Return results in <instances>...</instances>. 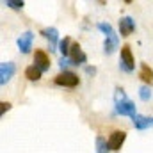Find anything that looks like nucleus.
I'll use <instances>...</instances> for the list:
<instances>
[{
  "label": "nucleus",
  "mask_w": 153,
  "mask_h": 153,
  "mask_svg": "<svg viewBox=\"0 0 153 153\" xmlns=\"http://www.w3.org/2000/svg\"><path fill=\"white\" fill-rule=\"evenodd\" d=\"M116 112L121 116H128V117H134V116H137L135 112V105L126 98V94H125V91L121 89V87H116Z\"/></svg>",
  "instance_id": "obj_1"
},
{
  "label": "nucleus",
  "mask_w": 153,
  "mask_h": 153,
  "mask_svg": "<svg viewBox=\"0 0 153 153\" xmlns=\"http://www.w3.org/2000/svg\"><path fill=\"white\" fill-rule=\"evenodd\" d=\"M119 68L126 73H132L134 68H135V61H134V55H132V50L128 45L121 46V57H119Z\"/></svg>",
  "instance_id": "obj_2"
},
{
  "label": "nucleus",
  "mask_w": 153,
  "mask_h": 153,
  "mask_svg": "<svg viewBox=\"0 0 153 153\" xmlns=\"http://www.w3.org/2000/svg\"><path fill=\"white\" fill-rule=\"evenodd\" d=\"M53 82L57 84V85H62V87H70V89H73L78 85V75L73 73V71H68V70H64V71H61L59 75L53 78Z\"/></svg>",
  "instance_id": "obj_3"
},
{
  "label": "nucleus",
  "mask_w": 153,
  "mask_h": 153,
  "mask_svg": "<svg viewBox=\"0 0 153 153\" xmlns=\"http://www.w3.org/2000/svg\"><path fill=\"white\" fill-rule=\"evenodd\" d=\"M125 139H126V134H125L123 130H116V132H112L111 137H109V141H107L109 150H111V152H117V150H121Z\"/></svg>",
  "instance_id": "obj_4"
},
{
  "label": "nucleus",
  "mask_w": 153,
  "mask_h": 153,
  "mask_svg": "<svg viewBox=\"0 0 153 153\" xmlns=\"http://www.w3.org/2000/svg\"><path fill=\"white\" fill-rule=\"evenodd\" d=\"M34 66L39 68L41 71H46L50 70V57L45 50H36L34 52Z\"/></svg>",
  "instance_id": "obj_5"
},
{
  "label": "nucleus",
  "mask_w": 153,
  "mask_h": 153,
  "mask_svg": "<svg viewBox=\"0 0 153 153\" xmlns=\"http://www.w3.org/2000/svg\"><path fill=\"white\" fill-rule=\"evenodd\" d=\"M14 73H16V64L14 62H2L0 64V84H7Z\"/></svg>",
  "instance_id": "obj_6"
},
{
  "label": "nucleus",
  "mask_w": 153,
  "mask_h": 153,
  "mask_svg": "<svg viewBox=\"0 0 153 153\" xmlns=\"http://www.w3.org/2000/svg\"><path fill=\"white\" fill-rule=\"evenodd\" d=\"M32 39H34V34L30 32V30H27V32H23L20 38H18V48H20V52L22 53H29L30 50H32Z\"/></svg>",
  "instance_id": "obj_7"
},
{
  "label": "nucleus",
  "mask_w": 153,
  "mask_h": 153,
  "mask_svg": "<svg viewBox=\"0 0 153 153\" xmlns=\"http://www.w3.org/2000/svg\"><path fill=\"white\" fill-rule=\"evenodd\" d=\"M134 30H135V22H134V18H132V16H123V18L119 20V32H121V36L126 38V36H130Z\"/></svg>",
  "instance_id": "obj_8"
},
{
  "label": "nucleus",
  "mask_w": 153,
  "mask_h": 153,
  "mask_svg": "<svg viewBox=\"0 0 153 153\" xmlns=\"http://www.w3.org/2000/svg\"><path fill=\"white\" fill-rule=\"evenodd\" d=\"M70 59H71V62L78 66V64H84L85 61H87V55L82 52V48H80V45L78 43H73L71 45V50H70Z\"/></svg>",
  "instance_id": "obj_9"
},
{
  "label": "nucleus",
  "mask_w": 153,
  "mask_h": 153,
  "mask_svg": "<svg viewBox=\"0 0 153 153\" xmlns=\"http://www.w3.org/2000/svg\"><path fill=\"white\" fill-rule=\"evenodd\" d=\"M41 34L50 41V52H55V46L59 43V32H57V29L55 27H48V29H43Z\"/></svg>",
  "instance_id": "obj_10"
},
{
  "label": "nucleus",
  "mask_w": 153,
  "mask_h": 153,
  "mask_svg": "<svg viewBox=\"0 0 153 153\" xmlns=\"http://www.w3.org/2000/svg\"><path fill=\"white\" fill-rule=\"evenodd\" d=\"M117 36H116V32L112 30V32H109L107 36H105V41H103V50H105V53H112L116 48H117Z\"/></svg>",
  "instance_id": "obj_11"
},
{
  "label": "nucleus",
  "mask_w": 153,
  "mask_h": 153,
  "mask_svg": "<svg viewBox=\"0 0 153 153\" xmlns=\"http://www.w3.org/2000/svg\"><path fill=\"white\" fill-rule=\"evenodd\" d=\"M134 119V126L137 128V130H146L148 126H153V117H146V116H134L132 117Z\"/></svg>",
  "instance_id": "obj_12"
},
{
  "label": "nucleus",
  "mask_w": 153,
  "mask_h": 153,
  "mask_svg": "<svg viewBox=\"0 0 153 153\" xmlns=\"http://www.w3.org/2000/svg\"><path fill=\"white\" fill-rule=\"evenodd\" d=\"M139 78H141L143 82H146V84H152V82H153V70L146 64V62H143V64H141Z\"/></svg>",
  "instance_id": "obj_13"
},
{
  "label": "nucleus",
  "mask_w": 153,
  "mask_h": 153,
  "mask_svg": "<svg viewBox=\"0 0 153 153\" xmlns=\"http://www.w3.org/2000/svg\"><path fill=\"white\" fill-rule=\"evenodd\" d=\"M41 73H43V71H41L39 68H36L34 64H32V66H29V68L25 70V76H27L29 80H32V82L39 80V78H41Z\"/></svg>",
  "instance_id": "obj_14"
},
{
  "label": "nucleus",
  "mask_w": 153,
  "mask_h": 153,
  "mask_svg": "<svg viewBox=\"0 0 153 153\" xmlns=\"http://www.w3.org/2000/svg\"><path fill=\"white\" fill-rule=\"evenodd\" d=\"M71 45H73V43H71V39L68 38V36H66V38H64L62 41H61V43H59V50H61V53H62L64 57H70V50H71Z\"/></svg>",
  "instance_id": "obj_15"
},
{
  "label": "nucleus",
  "mask_w": 153,
  "mask_h": 153,
  "mask_svg": "<svg viewBox=\"0 0 153 153\" xmlns=\"http://www.w3.org/2000/svg\"><path fill=\"white\" fill-rule=\"evenodd\" d=\"M4 4H5L7 7L14 9V11H20V9H23V5H25V2H23V0H5Z\"/></svg>",
  "instance_id": "obj_16"
},
{
  "label": "nucleus",
  "mask_w": 153,
  "mask_h": 153,
  "mask_svg": "<svg viewBox=\"0 0 153 153\" xmlns=\"http://www.w3.org/2000/svg\"><path fill=\"white\" fill-rule=\"evenodd\" d=\"M109 146H107V141L103 137H96V153H107Z\"/></svg>",
  "instance_id": "obj_17"
},
{
  "label": "nucleus",
  "mask_w": 153,
  "mask_h": 153,
  "mask_svg": "<svg viewBox=\"0 0 153 153\" xmlns=\"http://www.w3.org/2000/svg\"><path fill=\"white\" fill-rule=\"evenodd\" d=\"M139 98H141V100H144V102H148V100L152 98V89H150L148 85L139 87Z\"/></svg>",
  "instance_id": "obj_18"
},
{
  "label": "nucleus",
  "mask_w": 153,
  "mask_h": 153,
  "mask_svg": "<svg viewBox=\"0 0 153 153\" xmlns=\"http://www.w3.org/2000/svg\"><path fill=\"white\" fill-rule=\"evenodd\" d=\"M96 27H98V29H100V30H102L105 36H107L109 32H112V30H114V29H112V25H111V23H105V22H100Z\"/></svg>",
  "instance_id": "obj_19"
},
{
  "label": "nucleus",
  "mask_w": 153,
  "mask_h": 153,
  "mask_svg": "<svg viewBox=\"0 0 153 153\" xmlns=\"http://www.w3.org/2000/svg\"><path fill=\"white\" fill-rule=\"evenodd\" d=\"M0 107H2V109H0V114H4L5 111H9V109H11V103H9V102H2V103H0Z\"/></svg>",
  "instance_id": "obj_20"
},
{
  "label": "nucleus",
  "mask_w": 153,
  "mask_h": 153,
  "mask_svg": "<svg viewBox=\"0 0 153 153\" xmlns=\"http://www.w3.org/2000/svg\"><path fill=\"white\" fill-rule=\"evenodd\" d=\"M85 71H87L89 75H94V73H96V68H91V66H89V68H85Z\"/></svg>",
  "instance_id": "obj_21"
}]
</instances>
